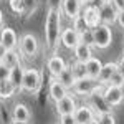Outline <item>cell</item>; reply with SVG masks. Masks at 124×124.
Listing matches in <instances>:
<instances>
[{"mask_svg": "<svg viewBox=\"0 0 124 124\" xmlns=\"http://www.w3.org/2000/svg\"><path fill=\"white\" fill-rule=\"evenodd\" d=\"M68 94H70V89H66L56 78H51V79H50V85H48V96H50V101L58 103V101H61V99H63L65 96H68Z\"/></svg>", "mask_w": 124, "mask_h": 124, "instance_id": "9c48e42d", "label": "cell"}, {"mask_svg": "<svg viewBox=\"0 0 124 124\" xmlns=\"http://www.w3.org/2000/svg\"><path fill=\"white\" fill-rule=\"evenodd\" d=\"M73 116H75L76 124H89L91 121H94L96 117H98V114L94 113V109L89 104H79Z\"/></svg>", "mask_w": 124, "mask_h": 124, "instance_id": "30bf717a", "label": "cell"}, {"mask_svg": "<svg viewBox=\"0 0 124 124\" xmlns=\"http://www.w3.org/2000/svg\"><path fill=\"white\" fill-rule=\"evenodd\" d=\"M2 63H3L5 66H8V68H15V66H18V65H22L20 53L17 50H7V53H5Z\"/></svg>", "mask_w": 124, "mask_h": 124, "instance_id": "7402d4cb", "label": "cell"}, {"mask_svg": "<svg viewBox=\"0 0 124 124\" xmlns=\"http://www.w3.org/2000/svg\"><path fill=\"white\" fill-rule=\"evenodd\" d=\"M58 124H76V121H75V116H61Z\"/></svg>", "mask_w": 124, "mask_h": 124, "instance_id": "d6a6232c", "label": "cell"}, {"mask_svg": "<svg viewBox=\"0 0 124 124\" xmlns=\"http://www.w3.org/2000/svg\"><path fill=\"white\" fill-rule=\"evenodd\" d=\"M106 2H108V0H89L86 5H91V7H94V8L99 10V8H101V7L106 3Z\"/></svg>", "mask_w": 124, "mask_h": 124, "instance_id": "836d02e7", "label": "cell"}, {"mask_svg": "<svg viewBox=\"0 0 124 124\" xmlns=\"http://www.w3.org/2000/svg\"><path fill=\"white\" fill-rule=\"evenodd\" d=\"M76 108H78L76 98L71 94V93L68 96H65L61 101L55 103V111H56V114L60 116V117H61V116H73L75 111H76Z\"/></svg>", "mask_w": 124, "mask_h": 124, "instance_id": "52a82bcc", "label": "cell"}, {"mask_svg": "<svg viewBox=\"0 0 124 124\" xmlns=\"http://www.w3.org/2000/svg\"><path fill=\"white\" fill-rule=\"evenodd\" d=\"M8 5H10V8H12L13 13L23 15V12H25V8H23V0H8Z\"/></svg>", "mask_w": 124, "mask_h": 124, "instance_id": "f1b7e54d", "label": "cell"}, {"mask_svg": "<svg viewBox=\"0 0 124 124\" xmlns=\"http://www.w3.org/2000/svg\"><path fill=\"white\" fill-rule=\"evenodd\" d=\"M99 15H101V23H103V25L113 27L116 22H117V10H116L114 5L111 3V0H108L104 5L99 8Z\"/></svg>", "mask_w": 124, "mask_h": 124, "instance_id": "8fae6325", "label": "cell"}, {"mask_svg": "<svg viewBox=\"0 0 124 124\" xmlns=\"http://www.w3.org/2000/svg\"><path fill=\"white\" fill-rule=\"evenodd\" d=\"M79 43H85V45H88V46L91 48H96L94 46V37H93V30H86L85 33H81L79 35Z\"/></svg>", "mask_w": 124, "mask_h": 124, "instance_id": "83f0119b", "label": "cell"}, {"mask_svg": "<svg viewBox=\"0 0 124 124\" xmlns=\"http://www.w3.org/2000/svg\"><path fill=\"white\" fill-rule=\"evenodd\" d=\"M0 41L2 45L7 48V50H15L18 45V37H17V31L10 27H3L0 30Z\"/></svg>", "mask_w": 124, "mask_h": 124, "instance_id": "5bb4252c", "label": "cell"}, {"mask_svg": "<svg viewBox=\"0 0 124 124\" xmlns=\"http://www.w3.org/2000/svg\"><path fill=\"white\" fill-rule=\"evenodd\" d=\"M124 83V75L121 73V71H117L114 76L109 79V86H117V88H121Z\"/></svg>", "mask_w": 124, "mask_h": 124, "instance_id": "4dcf8cb0", "label": "cell"}, {"mask_svg": "<svg viewBox=\"0 0 124 124\" xmlns=\"http://www.w3.org/2000/svg\"><path fill=\"white\" fill-rule=\"evenodd\" d=\"M117 71H119L117 63H114V61H108V63H104V65H103V68H101L99 76H98V85L108 86V85H109V79L114 76Z\"/></svg>", "mask_w": 124, "mask_h": 124, "instance_id": "9a60e30c", "label": "cell"}, {"mask_svg": "<svg viewBox=\"0 0 124 124\" xmlns=\"http://www.w3.org/2000/svg\"><path fill=\"white\" fill-rule=\"evenodd\" d=\"M31 119V111L28 106L23 103H17L12 108V121H22V123H30Z\"/></svg>", "mask_w": 124, "mask_h": 124, "instance_id": "ac0fdd59", "label": "cell"}, {"mask_svg": "<svg viewBox=\"0 0 124 124\" xmlns=\"http://www.w3.org/2000/svg\"><path fill=\"white\" fill-rule=\"evenodd\" d=\"M18 43H20V53L23 56L37 58V55H38V51H40V43H38V40H37L35 35L25 33V35H22Z\"/></svg>", "mask_w": 124, "mask_h": 124, "instance_id": "5b68a950", "label": "cell"}, {"mask_svg": "<svg viewBox=\"0 0 124 124\" xmlns=\"http://www.w3.org/2000/svg\"><path fill=\"white\" fill-rule=\"evenodd\" d=\"M103 89H104V86L99 85L94 91L91 93V94L88 96V99H89V103H88V104L94 109V113L98 116H99V114H108V113H113V108L108 104V101L104 99Z\"/></svg>", "mask_w": 124, "mask_h": 124, "instance_id": "3957f363", "label": "cell"}, {"mask_svg": "<svg viewBox=\"0 0 124 124\" xmlns=\"http://www.w3.org/2000/svg\"><path fill=\"white\" fill-rule=\"evenodd\" d=\"M89 124H99V123H98V117H96L94 121H91V123H89Z\"/></svg>", "mask_w": 124, "mask_h": 124, "instance_id": "60d3db41", "label": "cell"}, {"mask_svg": "<svg viewBox=\"0 0 124 124\" xmlns=\"http://www.w3.org/2000/svg\"><path fill=\"white\" fill-rule=\"evenodd\" d=\"M81 15L85 17L86 23H88V27H89L91 30L101 25V15H99V10L94 8V7H91V5H85V8H83V12H81Z\"/></svg>", "mask_w": 124, "mask_h": 124, "instance_id": "e0dca14e", "label": "cell"}, {"mask_svg": "<svg viewBox=\"0 0 124 124\" xmlns=\"http://www.w3.org/2000/svg\"><path fill=\"white\" fill-rule=\"evenodd\" d=\"M5 25H3V12H2V8H0V30L3 28Z\"/></svg>", "mask_w": 124, "mask_h": 124, "instance_id": "f35d334b", "label": "cell"}, {"mask_svg": "<svg viewBox=\"0 0 124 124\" xmlns=\"http://www.w3.org/2000/svg\"><path fill=\"white\" fill-rule=\"evenodd\" d=\"M10 71H12V68L5 66L3 63H0V83L2 81H7L10 78Z\"/></svg>", "mask_w": 124, "mask_h": 124, "instance_id": "1f68e13d", "label": "cell"}, {"mask_svg": "<svg viewBox=\"0 0 124 124\" xmlns=\"http://www.w3.org/2000/svg\"><path fill=\"white\" fill-rule=\"evenodd\" d=\"M121 28H124V10L123 12H117V22H116Z\"/></svg>", "mask_w": 124, "mask_h": 124, "instance_id": "d590c367", "label": "cell"}, {"mask_svg": "<svg viewBox=\"0 0 124 124\" xmlns=\"http://www.w3.org/2000/svg\"><path fill=\"white\" fill-rule=\"evenodd\" d=\"M60 10L73 22L76 17L81 15V12H83V3H81L79 0H61Z\"/></svg>", "mask_w": 124, "mask_h": 124, "instance_id": "ba28073f", "label": "cell"}, {"mask_svg": "<svg viewBox=\"0 0 124 124\" xmlns=\"http://www.w3.org/2000/svg\"><path fill=\"white\" fill-rule=\"evenodd\" d=\"M93 37H94V46L98 50H106L113 43V30L108 25H99L93 28Z\"/></svg>", "mask_w": 124, "mask_h": 124, "instance_id": "277c9868", "label": "cell"}, {"mask_svg": "<svg viewBox=\"0 0 124 124\" xmlns=\"http://www.w3.org/2000/svg\"><path fill=\"white\" fill-rule=\"evenodd\" d=\"M46 68H48V73L51 75V78H58L63 73V70L66 68V61L60 56V55L55 53V55H51L46 60Z\"/></svg>", "mask_w": 124, "mask_h": 124, "instance_id": "4fadbf2b", "label": "cell"}, {"mask_svg": "<svg viewBox=\"0 0 124 124\" xmlns=\"http://www.w3.org/2000/svg\"><path fill=\"white\" fill-rule=\"evenodd\" d=\"M73 51H75V60L79 63H88L93 58V48L85 45V43H79Z\"/></svg>", "mask_w": 124, "mask_h": 124, "instance_id": "d6986e66", "label": "cell"}, {"mask_svg": "<svg viewBox=\"0 0 124 124\" xmlns=\"http://www.w3.org/2000/svg\"><path fill=\"white\" fill-rule=\"evenodd\" d=\"M71 73H73V76L75 79H83V78H88V71H86V65L85 63H79V61H73L71 65Z\"/></svg>", "mask_w": 124, "mask_h": 124, "instance_id": "d4e9b609", "label": "cell"}, {"mask_svg": "<svg viewBox=\"0 0 124 124\" xmlns=\"http://www.w3.org/2000/svg\"><path fill=\"white\" fill-rule=\"evenodd\" d=\"M38 5H40V0H23V17H31L37 10H38Z\"/></svg>", "mask_w": 124, "mask_h": 124, "instance_id": "484cf974", "label": "cell"}, {"mask_svg": "<svg viewBox=\"0 0 124 124\" xmlns=\"http://www.w3.org/2000/svg\"><path fill=\"white\" fill-rule=\"evenodd\" d=\"M56 79L63 86H65L66 89H71V86L75 85V81H76V79H75V76H73V73H71V66H70V65H66V68L63 70V73H61Z\"/></svg>", "mask_w": 124, "mask_h": 124, "instance_id": "603a6c76", "label": "cell"}, {"mask_svg": "<svg viewBox=\"0 0 124 124\" xmlns=\"http://www.w3.org/2000/svg\"><path fill=\"white\" fill-rule=\"evenodd\" d=\"M121 93H123V98H124V83H123V86H121Z\"/></svg>", "mask_w": 124, "mask_h": 124, "instance_id": "7bdbcfd3", "label": "cell"}, {"mask_svg": "<svg viewBox=\"0 0 124 124\" xmlns=\"http://www.w3.org/2000/svg\"><path fill=\"white\" fill-rule=\"evenodd\" d=\"M60 43L68 50H75L79 45V35H78L75 30L71 28H65L61 31V37H60Z\"/></svg>", "mask_w": 124, "mask_h": 124, "instance_id": "2e32d148", "label": "cell"}, {"mask_svg": "<svg viewBox=\"0 0 124 124\" xmlns=\"http://www.w3.org/2000/svg\"><path fill=\"white\" fill-rule=\"evenodd\" d=\"M98 86H99L98 85V79H93V78L88 76V78H83V79H76L75 85L71 86L70 93H73V94H76V96H86L88 98Z\"/></svg>", "mask_w": 124, "mask_h": 124, "instance_id": "8992f818", "label": "cell"}, {"mask_svg": "<svg viewBox=\"0 0 124 124\" xmlns=\"http://www.w3.org/2000/svg\"><path fill=\"white\" fill-rule=\"evenodd\" d=\"M98 123H99V124H116V117H114L113 113L99 114V116H98Z\"/></svg>", "mask_w": 124, "mask_h": 124, "instance_id": "f546056e", "label": "cell"}, {"mask_svg": "<svg viewBox=\"0 0 124 124\" xmlns=\"http://www.w3.org/2000/svg\"><path fill=\"white\" fill-rule=\"evenodd\" d=\"M111 3L114 5V8L117 12H123L124 10V0H111Z\"/></svg>", "mask_w": 124, "mask_h": 124, "instance_id": "e575fe53", "label": "cell"}, {"mask_svg": "<svg viewBox=\"0 0 124 124\" xmlns=\"http://www.w3.org/2000/svg\"><path fill=\"white\" fill-rule=\"evenodd\" d=\"M86 65V71H88V76L93 78V79H98V76H99V73H101V68H103V63H101V60L99 58H91L88 63H85Z\"/></svg>", "mask_w": 124, "mask_h": 124, "instance_id": "44dd1931", "label": "cell"}, {"mask_svg": "<svg viewBox=\"0 0 124 124\" xmlns=\"http://www.w3.org/2000/svg\"><path fill=\"white\" fill-rule=\"evenodd\" d=\"M10 124H30V123H22V121H12Z\"/></svg>", "mask_w": 124, "mask_h": 124, "instance_id": "ab89813d", "label": "cell"}, {"mask_svg": "<svg viewBox=\"0 0 124 124\" xmlns=\"http://www.w3.org/2000/svg\"><path fill=\"white\" fill-rule=\"evenodd\" d=\"M41 85H43V73L38 68H25L22 91L28 94H37L41 89Z\"/></svg>", "mask_w": 124, "mask_h": 124, "instance_id": "7a4b0ae2", "label": "cell"}, {"mask_svg": "<svg viewBox=\"0 0 124 124\" xmlns=\"http://www.w3.org/2000/svg\"><path fill=\"white\" fill-rule=\"evenodd\" d=\"M71 28L76 31L78 35H81V33H85L86 30H89V27H88V23H86V20L83 15H79V17H76V18L73 20V27Z\"/></svg>", "mask_w": 124, "mask_h": 124, "instance_id": "4316f807", "label": "cell"}, {"mask_svg": "<svg viewBox=\"0 0 124 124\" xmlns=\"http://www.w3.org/2000/svg\"><path fill=\"white\" fill-rule=\"evenodd\" d=\"M61 10L58 7H48L45 17V45L48 50H56L61 37Z\"/></svg>", "mask_w": 124, "mask_h": 124, "instance_id": "6da1fadb", "label": "cell"}, {"mask_svg": "<svg viewBox=\"0 0 124 124\" xmlns=\"http://www.w3.org/2000/svg\"><path fill=\"white\" fill-rule=\"evenodd\" d=\"M5 53H7V48L2 45V41H0V63L3 61V56H5Z\"/></svg>", "mask_w": 124, "mask_h": 124, "instance_id": "74e56055", "label": "cell"}, {"mask_svg": "<svg viewBox=\"0 0 124 124\" xmlns=\"http://www.w3.org/2000/svg\"><path fill=\"white\" fill-rule=\"evenodd\" d=\"M79 2H81V3H83V5H86V3H88V2H89V0H79Z\"/></svg>", "mask_w": 124, "mask_h": 124, "instance_id": "b9f144b4", "label": "cell"}, {"mask_svg": "<svg viewBox=\"0 0 124 124\" xmlns=\"http://www.w3.org/2000/svg\"><path fill=\"white\" fill-rule=\"evenodd\" d=\"M15 93H17V88L10 83V79L0 83V99H10L12 96H15Z\"/></svg>", "mask_w": 124, "mask_h": 124, "instance_id": "cb8c5ba5", "label": "cell"}, {"mask_svg": "<svg viewBox=\"0 0 124 124\" xmlns=\"http://www.w3.org/2000/svg\"><path fill=\"white\" fill-rule=\"evenodd\" d=\"M117 68H119V71L124 75V53L121 55V58H119V61H117Z\"/></svg>", "mask_w": 124, "mask_h": 124, "instance_id": "8d00e7d4", "label": "cell"}, {"mask_svg": "<svg viewBox=\"0 0 124 124\" xmlns=\"http://www.w3.org/2000/svg\"><path fill=\"white\" fill-rule=\"evenodd\" d=\"M103 94H104V99L108 101V104L111 108H117V106L123 104V101H124L121 88H117V86H109V85L104 86Z\"/></svg>", "mask_w": 124, "mask_h": 124, "instance_id": "7c38bea8", "label": "cell"}, {"mask_svg": "<svg viewBox=\"0 0 124 124\" xmlns=\"http://www.w3.org/2000/svg\"><path fill=\"white\" fill-rule=\"evenodd\" d=\"M23 75H25V66H22V65H18V66L12 68V71H10V83L17 88V91H22V85H23Z\"/></svg>", "mask_w": 124, "mask_h": 124, "instance_id": "ffe728a7", "label": "cell"}]
</instances>
